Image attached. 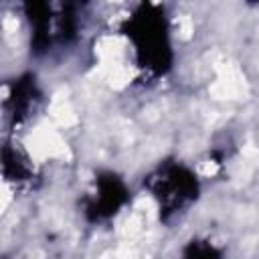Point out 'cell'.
Segmentation results:
<instances>
[{
  "label": "cell",
  "instance_id": "6da1fadb",
  "mask_svg": "<svg viewBox=\"0 0 259 259\" xmlns=\"http://www.w3.org/2000/svg\"><path fill=\"white\" fill-rule=\"evenodd\" d=\"M186 259H219V257L212 251V247H196L192 249L190 255H186Z\"/></svg>",
  "mask_w": 259,
  "mask_h": 259
}]
</instances>
